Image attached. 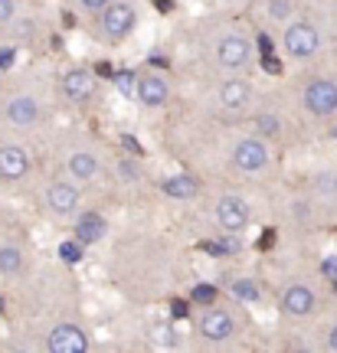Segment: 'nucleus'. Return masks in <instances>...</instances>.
Instances as JSON below:
<instances>
[{
	"label": "nucleus",
	"instance_id": "obj_38",
	"mask_svg": "<svg viewBox=\"0 0 337 353\" xmlns=\"http://www.w3.org/2000/svg\"><path fill=\"white\" fill-rule=\"evenodd\" d=\"M327 343H331V350H337V327L331 330V337H327Z\"/></svg>",
	"mask_w": 337,
	"mask_h": 353
},
{
	"label": "nucleus",
	"instance_id": "obj_28",
	"mask_svg": "<svg viewBox=\"0 0 337 353\" xmlns=\"http://www.w3.org/2000/svg\"><path fill=\"white\" fill-rule=\"evenodd\" d=\"M118 176H125V180H137V167L131 161H122L118 164Z\"/></svg>",
	"mask_w": 337,
	"mask_h": 353
},
{
	"label": "nucleus",
	"instance_id": "obj_8",
	"mask_svg": "<svg viewBox=\"0 0 337 353\" xmlns=\"http://www.w3.org/2000/svg\"><path fill=\"white\" fill-rule=\"evenodd\" d=\"M167 95H171V88H167V82H164L161 76H141V79H137L135 99L141 101V105L157 108V105H164V101H167Z\"/></svg>",
	"mask_w": 337,
	"mask_h": 353
},
{
	"label": "nucleus",
	"instance_id": "obj_29",
	"mask_svg": "<svg viewBox=\"0 0 337 353\" xmlns=\"http://www.w3.org/2000/svg\"><path fill=\"white\" fill-rule=\"evenodd\" d=\"M171 314H174V317H187L190 314V304L180 301V298H174V301H171Z\"/></svg>",
	"mask_w": 337,
	"mask_h": 353
},
{
	"label": "nucleus",
	"instance_id": "obj_14",
	"mask_svg": "<svg viewBox=\"0 0 337 353\" xmlns=\"http://www.w3.org/2000/svg\"><path fill=\"white\" fill-rule=\"evenodd\" d=\"M46 203H50L52 213L69 216L75 206H79V190L69 187V183H52V187L46 190Z\"/></svg>",
	"mask_w": 337,
	"mask_h": 353
},
{
	"label": "nucleus",
	"instance_id": "obj_34",
	"mask_svg": "<svg viewBox=\"0 0 337 353\" xmlns=\"http://www.w3.org/2000/svg\"><path fill=\"white\" fill-rule=\"evenodd\" d=\"M259 50H262V56H265V52H272L275 50V46H272V37H265V33H262V37H259Z\"/></svg>",
	"mask_w": 337,
	"mask_h": 353
},
{
	"label": "nucleus",
	"instance_id": "obj_1",
	"mask_svg": "<svg viewBox=\"0 0 337 353\" xmlns=\"http://www.w3.org/2000/svg\"><path fill=\"white\" fill-rule=\"evenodd\" d=\"M135 20H137V13H135V7H128V3H108V7L102 10V30L112 39H125L128 33L135 30Z\"/></svg>",
	"mask_w": 337,
	"mask_h": 353
},
{
	"label": "nucleus",
	"instance_id": "obj_12",
	"mask_svg": "<svg viewBox=\"0 0 337 353\" xmlns=\"http://www.w3.org/2000/svg\"><path fill=\"white\" fill-rule=\"evenodd\" d=\"M282 307H285L288 314L295 317H305L314 311V291L305 288V285H291V288L282 294Z\"/></svg>",
	"mask_w": 337,
	"mask_h": 353
},
{
	"label": "nucleus",
	"instance_id": "obj_37",
	"mask_svg": "<svg viewBox=\"0 0 337 353\" xmlns=\"http://www.w3.org/2000/svg\"><path fill=\"white\" fill-rule=\"evenodd\" d=\"M95 69H99V76H112V65H108V63H99Z\"/></svg>",
	"mask_w": 337,
	"mask_h": 353
},
{
	"label": "nucleus",
	"instance_id": "obj_16",
	"mask_svg": "<svg viewBox=\"0 0 337 353\" xmlns=\"http://www.w3.org/2000/svg\"><path fill=\"white\" fill-rule=\"evenodd\" d=\"M164 193L174 200H193L200 193V180L193 174H174L171 180H164Z\"/></svg>",
	"mask_w": 337,
	"mask_h": 353
},
{
	"label": "nucleus",
	"instance_id": "obj_30",
	"mask_svg": "<svg viewBox=\"0 0 337 353\" xmlns=\"http://www.w3.org/2000/svg\"><path fill=\"white\" fill-rule=\"evenodd\" d=\"M17 63V50H0V72Z\"/></svg>",
	"mask_w": 337,
	"mask_h": 353
},
{
	"label": "nucleus",
	"instance_id": "obj_21",
	"mask_svg": "<svg viewBox=\"0 0 337 353\" xmlns=\"http://www.w3.org/2000/svg\"><path fill=\"white\" fill-rule=\"evenodd\" d=\"M82 249H86V245H82L79 239H66L63 245H59V259H63V262H69V265H75L79 259H82Z\"/></svg>",
	"mask_w": 337,
	"mask_h": 353
},
{
	"label": "nucleus",
	"instance_id": "obj_33",
	"mask_svg": "<svg viewBox=\"0 0 337 353\" xmlns=\"http://www.w3.org/2000/svg\"><path fill=\"white\" fill-rule=\"evenodd\" d=\"M288 7H291L288 0H272V13H275V17H285Z\"/></svg>",
	"mask_w": 337,
	"mask_h": 353
},
{
	"label": "nucleus",
	"instance_id": "obj_24",
	"mask_svg": "<svg viewBox=\"0 0 337 353\" xmlns=\"http://www.w3.org/2000/svg\"><path fill=\"white\" fill-rule=\"evenodd\" d=\"M256 128H259L262 134H278V131H282V125H278L275 114H259V118H256Z\"/></svg>",
	"mask_w": 337,
	"mask_h": 353
},
{
	"label": "nucleus",
	"instance_id": "obj_32",
	"mask_svg": "<svg viewBox=\"0 0 337 353\" xmlns=\"http://www.w3.org/2000/svg\"><path fill=\"white\" fill-rule=\"evenodd\" d=\"M108 3H112V0H82V7H86V10H92V13L105 10V7H108Z\"/></svg>",
	"mask_w": 337,
	"mask_h": 353
},
{
	"label": "nucleus",
	"instance_id": "obj_6",
	"mask_svg": "<svg viewBox=\"0 0 337 353\" xmlns=\"http://www.w3.org/2000/svg\"><path fill=\"white\" fill-rule=\"evenodd\" d=\"M236 167L239 170H246V174H256V170H262L269 164V151H265V144L259 138H246L236 144Z\"/></svg>",
	"mask_w": 337,
	"mask_h": 353
},
{
	"label": "nucleus",
	"instance_id": "obj_39",
	"mask_svg": "<svg viewBox=\"0 0 337 353\" xmlns=\"http://www.w3.org/2000/svg\"><path fill=\"white\" fill-rule=\"evenodd\" d=\"M334 281H337V278H334ZM334 291H337V285H334Z\"/></svg>",
	"mask_w": 337,
	"mask_h": 353
},
{
	"label": "nucleus",
	"instance_id": "obj_15",
	"mask_svg": "<svg viewBox=\"0 0 337 353\" xmlns=\"http://www.w3.org/2000/svg\"><path fill=\"white\" fill-rule=\"evenodd\" d=\"M37 114H39V105L30 95H17V99L7 101V121H13V125L30 128L37 121Z\"/></svg>",
	"mask_w": 337,
	"mask_h": 353
},
{
	"label": "nucleus",
	"instance_id": "obj_11",
	"mask_svg": "<svg viewBox=\"0 0 337 353\" xmlns=\"http://www.w3.org/2000/svg\"><path fill=\"white\" fill-rule=\"evenodd\" d=\"M216 56H220V63H223L226 69H239V65L249 59V39L223 37V39H220V50H216Z\"/></svg>",
	"mask_w": 337,
	"mask_h": 353
},
{
	"label": "nucleus",
	"instance_id": "obj_13",
	"mask_svg": "<svg viewBox=\"0 0 337 353\" xmlns=\"http://www.w3.org/2000/svg\"><path fill=\"white\" fill-rule=\"evenodd\" d=\"M105 232H108V223L99 213L79 216V223H75V239L82 242V245H95L99 239H105Z\"/></svg>",
	"mask_w": 337,
	"mask_h": 353
},
{
	"label": "nucleus",
	"instance_id": "obj_5",
	"mask_svg": "<svg viewBox=\"0 0 337 353\" xmlns=\"http://www.w3.org/2000/svg\"><path fill=\"white\" fill-rule=\"evenodd\" d=\"M50 350L52 353H86L88 350L86 330L75 327V324H59L50 334Z\"/></svg>",
	"mask_w": 337,
	"mask_h": 353
},
{
	"label": "nucleus",
	"instance_id": "obj_35",
	"mask_svg": "<svg viewBox=\"0 0 337 353\" xmlns=\"http://www.w3.org/2000/svg\"><path fill=\"white\" fill-rule=\"evenodd\" d=\"M272 242H275V232H272V229H269V232H265V236H262V242H259V245H262V249H269Z\"/></svg>",
	"mask_w": 337,
	"mask_h": 353
},
{
	"label": "nucleus",
	"instance_id": "obj_20",
	"mask_svg": "<svg viewBox=\"0 0 337 353\" xmlns=\"http://www.w3.org/2000/svg\"><path fill=\"white\" fill-rule=\"evenodd\" d=\"M23 268V255L13 245H0V275H17Z\"/></svg>",
	"mask_w": 337,
	"mask_h": 353
},
{
	"label": "nucleus",
	"instance_id": "obj_10",
	"mask_svg": "<svg viewBox=\"0 0 337 353\" xmlns=\"http://www.w3.org/2000/svg\"><path fill=\"white\" fill-rule=\"evenodd\" d=\"M63 92L73 101L92 99V95H95V76L86 72V69H73V72H66V79H63Z\"/></svg>",
	"mask_w": 337,
	"mask_h": 353
},
{
	"label": "nucleus",
	"instance_id": "obj_17",
	"mask_svg": "<svg viewBox=\"0 0 337 353\" xmlns=\"http://www.w3.org/2000/svg\"><path fill=\"white\" fill-rule=\"evenodd\" d=\"M249 95L252 88L246 85V82H226L223 88H220V101H223V108H229V112H239V108H246L249 105Z\"/></svg>",
	"mask_w": 337,
	"mask_h": 353
},
{
	"label": "nucleus",
	"instance_id": "obj_7",
	"mask_svg": "<svg viewBox=\"0 0 337 353\" xmlns=\"http://www.w3.org/2000/svg\"><path fill=\"white\" fill-rule=\"evenodd\" d=\"M30 170V157L20 144H3L0 148V180H23Z\"/></svg>",
	"mask_w": 337,
	"mask_h": 353
},
{
	"label": "nucleus",
	"instance_id": "obj_9",
	"mask_svg": "<svg viewBox=\"0 0 337 353\" xmlns=\"http://www.w3.org/2000/svg\"><path fill=\"white\" fill-rule=\"evenodd\" d=\"M200 334L213 343L229 341L233 337V317L226 314V311H206L200 321Z\"/></svg>",
	"mask_w": 337,
	"mask_h": 353
},
{
	"label": "nucleus",
	"instance_id": "obj_4",
	"mask_svg": "<svg viewBox=\"0 0 337 353\" xmlns=\"http://www.w3.org/2000/svg\"><path fill=\"white\" fill-rule=\"evenodd\" d=\"M305 105L314 114H334L337 112V85L327 79H318L305 88Z\"/></svg>",
	"mask_w": 337,
	"mask_h": 353
},
{
	"label": "nucleus",
	"instance_id": "obj_25",
	"mask_svg": "<svg viewBox=\"0 0 337 353\" xmlns=\"http://www.w3.org/2000/svg\"><path fill=\"white\" fill-rule=\"evenodd\" d=\"M200 249L203 252H210V255H229L233 252V242H203Z\"/></svg>",
	"mask_w": 337,
	"mask_h": 353
},
{
	"label": "nucleus",
	"instance_id": "obj_22",
	"mask_svg": "<svg viewBox=\"0 0 337 353\" xmlns=\"http://www.w3.org/2000/svg\"><path fill=\"white\" fill-rule=\"evenodd\" d=\"M115 76V85H118V92L125 95V99H135V85H137V79H135V72H112Z\"/></svg>",
	"mask_w": 337,
	"mask_h": 353
},
{
	"label": "nucleus",
	"instance_id": "obj_23",
	"mask_svg": "<svg viewBox=\"0 0 337 353\" xmlns=\"http://www.w3.org/2000/svg\"><path fill=\"white\" fill-rule=\"evenodd\" d=\"M190 301L193 304H213L216 301V288H213V285H197V288L190 291Z\"/></svg>",
	"mask_w": 337,
	"mask_h": 353
},
{
	"label": "nucleus",
	"instance_id": "obj_19",
	"mask_svg": "<svg viewBox=\"0 0 337 353\" xmlns=\"http://www.w3.org/2000/svg\"><path fill=\"white\" fill-rule=\"evenodd\" d=\"M229 291L236 294L239 301H246V304H256L259 298H262V291H259V285H256L252 278H236V281L229 285Z\"/></svg>",
	"mask_w": 337,
	"mask_h": 353
},
{
	"label": "nucleus",
	"instance_id": "obj_3",
	"mask_svg": "<svg viewBox=\"0 0 337 353\" xmlns=\"http://www.w3.org/2000/svg\"><path fill=\"white\" fill-rule=\"evenodd\" d=\"M216 223H220L226 232H242V229L249 226V206H246V200L223 196V200L216 203Z\"/></svg>",
	"mask_w": 337,
	"mask_h": 353
},
{
	"label": "nucleus",
	"instance_id": "obj_27",
	"mask_svg": "<svg viewBox=\"0 0 337 353\" xmlns=\"http://www.w3.org/2000/svg\"><path fill=\"white\" fill-rule=\"evenodd\" d=\"M13 13H17V3L13 0H0V23H10Z\"/></svg>",
	"mask_w": 337,
	"mask_h": 353
},
{
	"label": "nucleus",
	"instance_id": "obj_2",
	"mask_svg": "<svg viewBox=\"0 0 337 353\" xmlns=\"http://www.w3.org/2000/svg\"><path fill=\"white\" fill-rule=\"evenodd\" d=\"M318 46H321V37H318V30H314L311 23H295V26H288V33H285V50L291 52V56H298V59H308V56H314V52H318Z\"/></svg>",
	"mask_w": 337,
	"mask_h": 353
},
{
	"label": "nucleus",
	"instance_id": "obj_26",
	"mask_svg": "<svg viewBox=\"0 0 337 353\" xmlns=\"http://www.w3.org/2000/svg\"><path fill=\"white\" fill-rule=\"evenodd\" d=\"M262 69L269 72V76H282V59H275L272 52H265V56H262Z\"/></svg>",
	"mask_w": 337,
	"mask_h": 353
},
{
	"label": "nucleus",
	"instance_id": "obj_18",
	"mask_svg": "<svg viewBox=\"0 0 337 353\" xmlns=\"http://www.w3.org/2000/svg\"><path fill=\"white\" fill-rule=\"evenodd\" d=\"M69 174L75 180H92V176L99 174V161L92 157V154H73L69 157Z\"/></svg>",
	"mask_w": 337,
	"mask_h": 353
},
{
	"label": "nucleus",
	"instance_id": "obj_36",
	"mask_svg": "<svg viewBox=\"0 0 337 353\" xmlns=\"http://www.w3.org/2000/svg\"><path fill=\"white\" fill-rule=\"evenodd\" d=\"M122 141H125V148H128V151H141V148H137V141L131 138V134H125V138H122Z\"/></svg>",
	"mask_w": 337,
	"mask_h": 353
},
{
	"label": "nucleus",
	"instance_id": "obj_31",
	"mask_svg": "<svg viewBox=\"0 0 337 353\" xmlns=\"http://www.w3.org/2000/svg\"><path fill=\"white\" fill-rule=\"evenodd\" d=\"M321 272H325L327 278H337V255H331V259L321 262Z\"/></svg>",
	"mask_w": 337,
	"mask_h": 353
}]
</instances>
